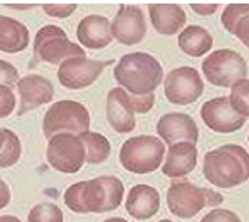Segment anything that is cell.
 Masks as SVG:
<instances>
[{
    "instance_id": "cell-28",
    "label": "cell",
    "mask_w": 249,
    "mask_h": 222,
    "mask_svg": "<svg viewBox=\"0 0 249 222\" xmlns=\"http://www.w3.org/2000/svg\"><path fill=\"white\" fill-rule=\"evenodd\" d=\"M17 99L13 93V88L0 85V119H6L15 111Z\"/></svg>"
},
{
    "instance_id": "cell-17",
    "label": "cell",
    "mask_w": 249,
    "mask_h": 222,
    "mask_svg": "<svg viewBox=\"0 0 249 222\" xmlns=\"http://www.w3.org/2000/svg\"><path fill=\"white\" fill-rule=\"evenodd\" d=\"M77 40L81 47L86 49H104L108 47L113 40V33H111V22L102 15H88L79 22L77 25Z\"/></svg>"
},
{
    "instance_id": "cell-40",
    "label": "cell",
    "mask_w": 249,
    "mask_h": 222,
    "mask_svg": "<svg viewBox=\"0 0 249 222\" xmlns=\"http://www.w3.org/2000/svg\"><path fill=\"white\" fill-rule=\"evenodd\" d=\"M248 142H249V137H248Z\"/></svg>"
},
{
    "instance_id": "cell-14",
    "label": "cell",
    "mask_w": 249,
    "mask_h": 222,
    "mask_svg": "<svg viewBox=\"0 0 249 222\" xmlns=\"http://www.w3.org/2000/svg\"><path fill=\"white\" fill-rule=\"evenodd\" d=\"M18 95H20V108L18 115H25L31 109L49 104L54 99V85L51 81L38 74H29L18 81Z\"/></svg>"
},
{
    "instance_id": "cell-24",
    "label": "cell",
    "mask_w": 249,
    "mask_h": 222,
    "mask_svg": "<svg viewBox=\"0 0 249 222\" xmlns=\"http://www.w3.org/2000/svg\"><path fill=\"white\" fill-rule=\"evenodd\" d=\"M81 142L85 143V151H86V161L91 163V165H97V163H102L109 158L111 154V143L104 135L101 133H93V131H86L83 135H79Z\"/></svg>"
},
{
    "instance_id": "cell-16",
    "label": "cell",
    "mask_w": 249,
    "mask_h": 222,
    "mask_svg": "<svg viewBox=\"0 0 249 222\" xmlns=\"http://www.w3.org/2000/svg\"><path fill=\"white\" fill-rule=\"evenodd\" d=\"M135 109L131 104V95L124 88H113L106 99V119L117 133H131L136 127Z\"/></svg>"
},
{
    "instance_id": "cell-10",
    "label": "cell",
    "mask_w": 249,
    "mask_h": 222,
    "mask_svg": "<svg viewBox=\"0 0 249 222\" xmlns=\"http://www.w3.org/2000/svg\"><path fill=\"white\" fill-rule=\"evenodd\" d=\"M204 91V83L194 67H178L165 79V97L176 106L196 102Z\"/></svg>"
},
{
    "instance_id": "cell-2",
    "label": "cell",
    "mask_w": 249,
    "mask_h": 222,
    "mask_svg": "<svg viewBox=\"0 0 249 222\" xmlns=\"http://www.w3.org/2000/svg\"><path fill=\"white\" fill-rule=\"evenodd\" d=\"M203 174L213 187H238L249 179V153L237 143L208 151L203 160Z\"/></svg>"
},
{
    "instance_id": "cell-18",
    "label": "cell",
    "mask_w": 249,
    "mask_h": 222,
    "mask_svg": "<svg viewBox=\"0 0 249 222\" xmlns=\"http://www.w3.org/2000/svg\"><path fill=\"white\" fill-rule=\"evenodd\" d=\"M197 165V145L188 142L172 143L165 156L163 174L167 177H185Z\"/></svg>"
},
{
    "instance_id": "cell-26",
    "label": "cell",
    "mask_w": 249,
    "mask_h": 222,
    "mask_svg": "<svg viewBox=\"0 0 249 222\" xmlns=\"http://www.w3.org/2000/svg\"><path fill=\"white\" fill-rule=\"evenodd\" d=\"M27 222H63V211L54 203H40L29 211Z\"/></svg>"
},
{
    "instance_id": "cell-15",
    "label": "cell",
    "mask_w": 249,
    "mask_h": 222,
    "mask_svg": "<svg viewBox=\"0 0 249 222\" xmlns=\"http://www.w3.org/2000/svg\"><path fill=\"white\" fill-rule=\"evenodd\" d=\"M156 133L160 135L163 143L188 142L197 143L199 127L194 119L187 113H167L158 120Z\"/></svg>"
},
{
    "instance_id": "cell-33",
    "label": "cell",
    "mask_w": 249,
    "mask_h": 222,
    "mask_svg": "<svg viewBox=\"0 0 249 222\" xmlns=\"http://www.w3.org/2000/svg\"><path fill=\"white\" fill-rule=\"evenodd\" d=\"M190 7H192V11H196L201 17H210L219 9L217 4H190Z\"/></svg>"
},
{
    "instance_id": "cell-32",
    "label": "cell",
    "mask_w": 249,
    "mask_h": 222,
    "mask_svg": "<svg viewBox=\"0 0 249 222\" xmlns=\"http://www.w3.org/2000/svg\"><path fill=\"white\" fill-rule=\"evenodd\" d=\"M154 102H156L154 93H151V95H131V104H133L135 113H149L153 109Z\"/></svg>"
},
{
    "instance_id": "cell-39",
    "label": "cell",
    "mask_w": 249,
    "mask_h": 222,
    "mask_svg": "<svg viewBox=\"0 0 249 222\" xmlns=\"http://www.w3.org/2000/svg\"><path fill=\"white\" fill-rule=\"evenodd\" d=\"M158 222H174V221H169V219H161V221H158Z\"/></svg>"
},
{
    "instance_id": "cell-34",
    "label": "cell",
    "mask_w": 249,
    "mask_h": 222,
    "mask_svg": "<svg viewBox=\"0 0 249 222\" xmlns=\"http://www.w3.org/2000/svg\"><path fill=\"white\" fill-rule=\"evenodd\" d=\"M11 203V190L7 187V183L0 177V210H4Z\"/></svg>"
},
{
    "instance_id": "cell-8",
    "label": "cell",
    "mask_w": 249,
    "mask_h": 222,
    "mask_svg": "<svg viewBox=\"0 0 249 222\" xmlns=\"http://www.w3.org/2000/svg\"><path fill=\"white\" fill-rule=\"evenodd\" d=\"M203 74L217 88H231L248 79V63L231 49H219L203 61Z\"/></svg>"
},
{
    "instance_id": "cell-27",
    "label": "cell",
    "mask_w": 249,
    "mask_h": 222,
    "mask_svg": "<svg viewBox=\"0 0 249 222\" xmlns=\"http://www.w3.org/2000/svg\"><path fill=\"white\" fill-rule=\"evenodd\" d=\"M230 102L235 108L237 113L248 119L249 117V79L238 81L237 85L231 86V95H230Z\"/></svg>"
},
{
    "instance_id": "cell-9",
    "label": "cell",
    "mask_w": 249,
    "mask_h": 222,
    "mask_svg": "<svg viewBox=\"0 0 249 222\" xmlns=\"http://www.w3.org/2000/svg\"><path fill=\"white\" fill-rule=\"evenodd\" d=\"M47 161L49 165L63 174H75L81 171L83 163L86 161L85 143L81 142L77 135H70V133L54 135L52 138H49Z\"/></svg>"
},
{
    "instance_id": "cell-23",
    "label": "cell",
    "mask_w": 249,
    "mask_h": 222,
    "mask_svg": "<svg viewBox=\"0 0 249 222\" xmlns=\"http://www.w3.org/2000/svg\"><path fill=\"white\" fill-rule=\"evenodd\" d=\"M221 22L230 34L237 36L249 49V4H230L224 7Z\"/></svg>"
},
{
    "instance_id": "cell-19",
    "label": "cell",
    "mask_w": 249,
    "mask_h": 222,
    "mask_svg": "<svg viewBox=\"0 0 249 222\" xmlns=\"http://www.w3.org/2000/svg\"><path fill=\"white\" fill-rule=\"evenodd\" d=\"M125 210L138 221H147L160 210V194L151 185H135L127 194Z\"/></svg>"
},
{
    "instance_id": "cell-6",
    "label": "cell",
    "mask_w": 249,
    "mask_h": 222,
    "mask_svg": "<svg viewBox=\"0 0 249 222\" xmlns=\"http://www.w3.org/2000/svg\"><path fill=\"white\" fill-rule=\"evenodd\" d=\"M90 122L86 106L77 101H57L43 117V135L45 138H52L59 133H70L79 137L90 131Z\"/></svg>"
},
{
    "instance_id": "cell-11",
    "label": "cell",
    "mask_w": 249,
    "mask_h": 222,
    "mask_svg": "<svg viewBox=\"0 0 249 222\" xmlns=\"http://www.w3.org/2000/svg\"><path fill=\"white\" fill-rule=\"evenodd\" d=\"M111 65V61H97L88 57H72L59 65L57 79L68 90H83L93 85L104 68Z\"/></svg>"
},
{
    "instance_id": "cell-3",
    "label": "cell",
    "mask_w": 249,
    "mask_h": 222,
    "mask_svg": "<svg viewBox=\"0 0 249 222\" xmlns=\"http://www.w3.org/2000/svg\"><path fill=\"white\" fill-rule=\"evenodd\" d=\"M113 75L129 95H151L163 81V68L147 52H131L120 57Z\"/></svg>"
},
{
    "instance_id": "cell-30",
    "label": "cell",
    "mask_w": 249,
    "mask_h": 222,
    "mask_svg": "<svg viewBox=\"0 0 249 222\" xmlns=\"http://www.w3.org/2000/svg\"><path fill=\"white\" fill-rule=\"evenodd\" d=\"M41 9L49 15V17L54 18H68L72 13L77 9L75 4H43Z\"/></svg>"
},
{
    "instance_id": "cell-37",
    "label": "cell",
    "mask_w": 249,
    "mask_h": 222,
    "mask_svg": "<svg viewBox=\"0 0 249 222\" xmlns=\"http://www.w3.org/2000/svg\"><path fill=\"white\" fill-rule=\"evenodd\" d=\"M4 143H6V133H4V129H0V151L4 147Z\"/></svg>"
},
{
    "instance_id": "cell-25",
    "label": "cell",
    "mask_w": 249,
    "mask_h": 222,
    "mask_svg": "<svg viewBox=\"0 0 249 222\" xmlns=\"http://www.w3.org/2000/svg\"><path fill=\"white\" fill-rule=\"evenodd\" d=\"M4 133H6V143L0 151V169L13 167L22 156V143L17 133L11 129H4Z\"/></svg>"
},
{
    "instance_id": "cell-31",
    "label": "cell",
    "mask_w": 249,
    "mask_h": 222,
    "mask_svg": "<svg viewBox=\"0 0 249 222\" xmlns=\"http://www.w3.org/2000/svg\"><path fill=\"white\" fill-rule=\"evenodd\" d=\"M201 222H242L240 221V217L235 213V211H230V210H212L210 213L201 219Z\"/></svg>"
},
{
    "instance_id": "cell-21",
    "label": "cell",
    "mask_w": 249,
    "mask_h": 222,
    "mask_svg": "<svg viewBox=\"0 0 249 222\" xmlns=\"http://www.w3.org/2000/svg\"><path fill=\"white\" fill-rule=\"evenodd\" d=\"M29 29L25 23L0 15V51L18 54L29 47Z\"/></svg>"
},
{
    "instance_id": "cell-22",
    "label": "cell",
    "mask_w": 249,
    "mask_h": 222,
    "mask_svg": "<svg viewBox=\"0 0 249 222\" xmlns=\"http://www.w3.org/2000/svg\"><path fill=\"white\" fill-rule=\"evenodd\" d=\"M178 45L187 56L201 57L212 51L213 38L201 25H188L181 31V34L178 38Z\"/></svg>"
},
{
    "instance_id": "cell-20",
    "label": "cell",
    "mask_w": 249,
    "mask_h": 222,
    "mask_svg": "<svg viewBox=\"0 0 249 222\" xmlns=\"http://www.w3.org/2000/svg\"><path fill=\"white\" fill-rule=\"evenodd\" d=\"M147 9L154 31L160 34L172 36L179 33L187 23L185 9L178 4H151Z\"/></svg>"
},
{
    "instance_id": "cell-38",
    "label": "cell",
    "mask_w": 249,
    "mask_h": 222,
    "mask_svg": "<svg viewBox=\"0 0 249 222\" xmlns=\"http://www.w3.org/2000/svg\"><path fill=\"white\" fill-rule=\"evenodd\" d=\"M104 222H127V221L122 219V217H111V219H106Z\"/></svg>"
},
{
    "instance_id": "cell-4",
    "label": "cell",
    "mask_w": 249,
    "mask_h": 222,
    "mask_svg": "<svg viewBox=\"0 0 249 222\" xmlns=\"http://www.w3.org/2000/svg\"><path fill=\"white\" fill-rule=\"evenodd\" d=\"M222 194L212 188H201L190 181H174L167 192L169 211L179 219H192L203 208L219 206L222 205Z\"/></svg>"
},
{
    "instance_id": "cell-29",
    "label": "cell",
    "mask_w": 249,
    "mask_h": 222,
    "mask_svg": "<svg viewBox=\"0 0 249 222\" xmlns=\"http://www.w3.org/2000/svg\"><path fill=\"white\" fill-rule=\"evenodd\" d=\"M18 70L15 65H11L9 61L0 59V85L9 86L13 88L15 85H18Z\"/></svg>"
},
{
    "instance_id": "cell-12",
    "label": "cell",
    "mask_w": 249,
    "mask_h": 222,
    "mask_svg": "<svg viewBox=\"0 0 249 222\" xmlns=\"http://www.w3.org/2000/svg\"><path fill=\"white\" fill-rule=\"evenodd\" d=\"M201 119L215 133H235L246 124V117L235 111L230 97H215L206 101L201 108Z\"/></svg>"
},
{
    "instance_id": "cell-36",
    "label": "cell",
    "mask_w": 249,
    "mask_h": 222,
    "mask_svg": "<svg viewBox=\"0 0 249 222\" xmlns=\"http://www.w3.org/2000/svg\"><path fill=\"white\" fill-rule=\"evenodd\" d=\"M0 222H22L15 215H0Z\"/></svg>"
},
{
    "instance_id": "cell-1",
    "label": "cell",
    "mask_w": 249,
    "mask_h": 222,
    "mask_svg": "<svg viewBox=\"0 0 249 222\" xmlns=\"http://www.w3.org/2000/svg\"><path fill=\"white\" fill-rule=\"evenodd\" d=\"M124 199V185L117 176L74 183L65 192V205L74 213H108L117 210Z\"/></svg>"
},
{
    "instance_id": "cell-13",
    "label": "cell",
    "mask_w": 249,
    "mask_h": 222,
    "mask_svg": "<svg viewBox=\"0 0 249 222\" xmlns=\"http://www.w3.org/2000/svg\"><path fill=\"white\" fill-rule=\"evenodd\" d=\"M111 33L113 38L122 45H136L145 38L147 23L145 17L138 6H122L119 7V13L115 15L111 22Z\"/></svg>"
},
{
    "instance_id": "cell-7",
    "label": "cell",
    "mask_w": 249,
    "mask_h": 222,
    "mask_svg": "<svg viewBox=\"0 0 249 222\" xmlns=\"http://www.w3.org/2000/svg\"><path fill=\"white\" fill-rule=\"evenodd\" d=\"M34 57L38 61L52 63V65H61L67 59L72 57H86L85 49L74 41L68 40L65 29L57 25H43L38 31L33 43Z\"/></svg>"
},
{
    "instance_id": "cell-5",
    "label": "cell",
    "mask_w": 249,
    "mask_h": 222,
    "mask_svg": "<svg viewBox=\"0 0 249 222\" xmlns=\"http://www.w3.org/2000/svg\"><path fill=\"white\" fill-rule=\"evenodd\" d=\"M165 143L151 135H138L122 143L119 153L120 165L133 174H149L161 165Z\"/></svg>"
},
{
    "instance_id": "cell-35",
    "label": "cell",
    "mask_w": 249,
    "mask_h": 222,
    "mask_svg": "<svg viewBox=\"0 0 249 222\" xmlns=\"http://www.w3.org/2000/svg\"><path fill=\"white\" fill-rule=\"evenodd\" d=\"M7 7H9V9H18V11H25V9H33V4H25V6H22V4H20V6H18V4H7Z\"/></svg>"
}]
</instances>
